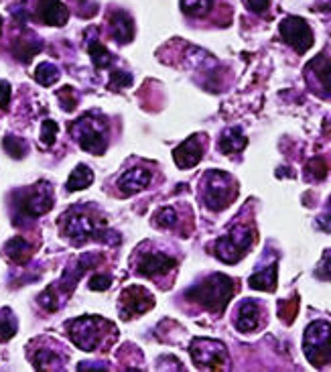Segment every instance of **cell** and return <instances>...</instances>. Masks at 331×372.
<instances>
[{
  "label": "cell",
  "mask_w": 331,
  "mask_h": 372,
  "mask_svg": "<svg viewBox=\"0 0 331 372\" xmlns=\"http://www.w3.org/2000/svg\"><path fill=\"white\" fill-rule=\"evenodd\" d=\"M236 291V283L222 275V273H215L210 275L206 281L193 285L190 291L185 293V297L191 302L199 303L203 309L213 311V313H222L226 309V305L230 303L232 295Z\"/></svg>",
  "instance_id": "6da1fadb"
},
{
  "label": "cell",
  "mask_w": 331,
  "mask_h": 372,
  "mask_svg": "<svg viewBox=\"0 0 331 372\" xmlns=\"http://www.w3.org/2000/svg\"><path fill=\"white\" fill-rule=\"evenodd\" d=\"M238 186L234 177L224 171H210L203 186V204L212 211L226 209L236 198Z\"/></svg>",
  "instance_id": "7a4b0ae2"
},
{
  "label": "cell",
  "mask_w": 331,
  "mask_h": 372,
  "mask_svg": "<svg viewBox=\"0 0 331 372\" xmlns=\"http://www.w3.org/2000/svg\"><path fill=\"white\" fill-rule=\"evenodd\" d=\"M303 350L307 360L321 369L331 362V326L328 322H313L305 329Z\"/></svg>",
  "instance_id": "3957f363"
},
{
  "label": "cell",
  "mask_w": 331,
  "mask_h": 372,
  "mask_svg": "<svg viewBox=\"0 0 331 372\" xmlns=\"http://www.w3.org/2000/svg\"><path fill=\"white\" fill-rule=\"evenodd\" d=\"M254 240V234L250 230V226H242L238 224L228 234H224L222 238H217L215 242V256L222 262L234 265L242 256L248 253L250 244Z\"/></svg>",
  "instance_id": "277c9868"
},
{
  "label": "cell",
  "mask_w": 331,
  "mask_h": 372,
  "mask_svg": "<svg viewBox=\"0 0 331 372\" xmlns=\"http://www.w3.org/2000/svg\"><path fill=\"white\" fill-rule=\"evenodd\" d=\"M75 139L84 151H90L94 155L104 153L106 149V120L104 118H92V114L82 117L77 122L70 126Z\"/></svg>",
  "instance_id": "5b68a950"
},
{
  "label": "cell",
  "mask_w": 331,
  "mask_h": 372,
  "mask_svg": "<svg viewBox=\"0 0 331 372\" xmlns=\"http://www.w3.org/2000/svg\"><path fill=\"white\" fill-rule=\"evenodd\" d=\"M190 354L197 369H226L228 362V350L222 342L210 338H195L191 342Z\"/></svg>",
  "instance_id": "8992f818"
},
{
  "label": "cell",
  "mask_w": 331,
  "mask_h": 372,
  "mask_svg": "<svg viewBox=\"0 0 331 372\" xmlns=\"http://www.w3.org/2000/svg\"><path fill=\"white\" fill-rule=\"evenodd\" d=\"M108 322L100 320V318H79L71 324L70 329V338L79 346L82 350H92L98 348L102 336H104V329L102 327L106 326Z\"/></svg>",
  "instance_id": "52a82bcc"
},
{
  "label": "cell",
  "mask_w": 331,
  "mask_h": 372,
  "mask_svg": "<svg viewBox=\"0 0 331 372\" xmlns=\"http://www.w3.org/2000/svg\"><path fill=\"white\" fill-rule=\"evenodd\" d=\"M281 37L297 53H305L313 47V31L301 17H286L281 23Z\"/></svg>",
  "instance_id": "ba28073f"
},
{
  "label": "cell",
  "mask_w": 331,
  "mask_h": 372,
  "mask_svg": "<svg viewBox=\"0 0 331 372\" xmlns=\"http://www.w3.org/2000/svg\"><path fill=\"white\" fill-rule=\"evenodd\" d=\"M122 313H124V320H130L132 315H141L144 311H148L153 305H155V299L153 295L144 289V287H128L124 293H122Z\"/></svg>",
  "instance_id": "9c48e42d"
},
{
  "label": "cell",
  "mask_w": 331,
  "mask_h": 372,
  "mask_svg": "<svg viewBox=\"0 0 331 372\" xmlns=\"http://www.w3.org/2000/svg\"><path fill=\"white\" fill-rule=\"evenodd\" d=\"M307 80L317 94L331 98V59L325 55H317L307 66Z\"/></svg>",
  "instance_id": "30bf717a"
},
{
  "label": "cell",
  "mask_w": 331,
  "mask_h": 372,
  "mask_svg": "<svg viewBox=\"0 0 331 372\" xmlns=\"http://www.w3.org/2000/svg\"><path fill=\"white\" fill-rule=\"evenodd\" d=\"M203 144L206 137L203 135H191L185 142H181L175 151H173V159L181 169H191L201 161L203 157Z\"/></svg>",
  "instance_id": "8fae6325"
},
{
  "label": "cell",
  "mask_w": 331,
  "mask_h": 372,
  "mask_svg": "<svg viewBox=\"0 0 331 372\" xmlns=\"http://www.w3.org/2000/svg\"><path fill=\"white\" fill-rule=\"evenodd\" d=\"M53 206V195H51V187L49 186H39L33 189H26V200L21 202V208L26 216L35 218L49 211Z\"/></svg>",
  "instance_id": "7c38bea8"
},
{
  "label": "cell",
  "mask_w": 331,
  "mask_h": 372,
  "mask_svg": "<svg viewBox=\"0 0 331 372\" xmlns=\"http://www.w3.org/2000/svg\"><path fill=\"white\" fill-rule=\"evenodd\" d=\"M175 267H177V260L173 256L153 253V255L142 256L137 271H139V275H144V277H159V275H167Z\"/></svg>",
  "instance_id": "4fadbf2b"
},
{
  "label": "cell",
  "mask_w": 331,
  "mask_h": 372,
  "mask_svg": "<svg viewBox=\"0 0 331 372\" xmlns=\"http://www.w3.org/2000/svg\"><path fill=\"white\" fill-rule=\"evenodd\" d=\"M153 175L142 169V167H134V169H128L126 173H122L118 177V187L124 195H132V193H139L142 189H146L151 184Z\"/></svg>",
  "instance_id": "5bb4252c"
},
{
  "label": "cell",
  "mask_w": 331,
  "mask_h": 372,
  "mask_svg": "<svg viewBox=\"0 0 331 372\" xmlns=\"http://www.w3.org/2000/svg\"><path fill=\"white\" fill-rule=\"evenodd\" d=\"M37 15L43 23L47 24H66L68 21V8L59 2V0H37Z\"/></svg>",
  "instance_id": "9a60e30c"
},
{
  "label": "cell",
  "mask_w": 331,
  "mask_h": 372,
  "mask_svg": "<svg viewBox=\"0 0 331 372\" xmlns=\"http://www.w3.org/2000/svg\"><path fill=\"white\" fill-rule=\"evenodd\" d=\"M261 324V305L254 299L242 302L236 315V327L240 332H252Z\"/></svg>",
  "instance_id": "2e32d148"
},
{
  "label": "cell",
  "mask_w": 331,
  "mask_h": 372,
  "mask_svg": "<svg viewBox=\"0 0 331 372\" xmlns=\"http://www.w3.org/2000/svg\"><path fill=\"white\" fill-rule=\"evenodd\" d=\"M66 232L70 234L75 242H79V240H86V238L94 236L95 226L92 218H88V214H75V216H70V224H68Z\"/></svg>",
  "instance_id": "e0dca14e"
},
{
  "label": "cell",
  "mask_w": 331,
  "mask_h": 372,
  "mask_svg": "<svg viewBox=\"0 0 331 372\" xmlns=\"http://www.w3.org/2000/svg\"><path fill=\"white\" fill-rule=\"evenodd\" d=\"M110 24H112V33H114V39L118 43H128L132 37H134V23L132 19L122 13V10H116L112 17H110Z\"/></svg>",
  "instance_id": "ac0fdd59"
},
{
  "label": "cell",
  "mask_w": 331,
  "mask_h": 372,
  "mask_svg": "<svg viewBox=\"0 0 331 372\" xmlns=\"http://www.w3.org/2000/svg\"><path fill=\"white\" fill-rule=\"evenodd\" d=\"M277 273H279V265L272 262L268 265L266 269H262L259 273H254L250 279H248V285L256 291H275L277 289Z\"/></svg>",
  "instance_id": "d6986e66"
},
{
  "label": "cell",
  "mask_w": 331,
  "mask_h": 372,
  "mask_svg": "<svg viewBox=\"0 0 331 372\" xmlns=\"http://www.w3.org/2000/svg\"><path fill=\"white\" fill-rule=\"evenodd\" d=\"M246 137L242 135V131L240 128H228V131H224V135L220 137V151L224 153V155H232V153H240L244 147H246Z\"/></svg>",
  "instance_id": "ffe728a7"
},
{
  "label": "cell",
  "mask_w": 331,
  "mask_h": 372,
  "mask_svg": "<svg viewBox=\"0 0 331 372\" xmlns=\"http://www.w3.org/2000/svg\"><path fill=\"white\" fill-rule=\"evenodd\" d=\"M92 179H94V173H92V169H90V167H86V165H77V167L73 169V173L70 175L68 189H70V191H79V189H86V187L92 184Z\"/></svg>",
  "instance_id": "44dd1931"
},
{
  "label": "cell",
  "mask_w": 331,
  "mask_h": 372,
  "mask_svg": "<svg viewBox=\"0 0 331 372\" xmlns=\"http://www.w3.org/2000/svg\"><path fill=\"white\" fill-rule=\"evenodd\" d=\"M4 253H6V256H8L10 260L23 262V260H26L29 255H31V246H29V242L23 240V238H13V240L6 242Z\"/></svg>",
  "instance_id": "7402d4cb"
},
{
  "label": "cell",
  "mask_w": 331,
  "mask_h": 372,
  "mask_svg": "<svg viewBox=\"0 0 331 372\" xmlns=\"http://www.w3.org/2000/svg\"><path fill=\"white\" fill-rule=\"evenodd\" d=\"M213 0H181V8L190 17H203L212 8Z\"/></svg>",
  "instance_id": "603a6c76"
},
{
  "label": "cell",
  "mask_w": 331,
  "mask_h": 372,
  "mask_svg": "<svg viewBox=\"0 0 331 372\" xmlns=\"http://www.w3.org/2000/svg\"><path fill=\"white\" fill-rule=\"evenodd\" d=\"M90 57H92V61H94V66L98 70L108 68L110 61H112V55L108 53V49L102 45V43H98V41H94V43L90 45Z\"/></svg>",
  "instance_id": "cb8c5ba5"
},
{
  "label": "cell",
  "mask_w": 331,
  "mask_h": 372,
  "mask_svg": "<svg viewBox=\"0 0 331 372\" xmlns=\"http://www.w3.org/2000/svg\"><path fill=\"white\" fill-rule=\"evenodd\" d=\"M59 77V71H57V68L55 66H51V64H41L37 70H35V80L41 84V86H51L55 80Z\"/></svg>",
  "instance_id": "d4e9b609"
},
{
  "label": "cell",
  "mask_w": 331,
  "mask_h": 372,
  "mask_svg": "<svg viewBox=\"0 0 331 372\" xmlns=\"http://www.w3.org/2000/svg\"><path fill=\"white\" fill-rule=\"evenodd\" d=\"M17 332V320L10 315V311H4L0 315V342H6L15 336Z\"/></svg>",
  "instance_id": "484cf974"
},
{
  "label": "cell",
  "mask_w": 331,
  "mask_h": 372,
  "mask_svg": "<svg viewBox=\"0 0 331 372\" xmlns=\"http://www.w3.org/2000/svg\"><path fill=\"white\" fill-rule=\"evenodd\" d=\"M155 222H157V226H161V228H173V226L177 224V214H175V209L173 208H163L161 211H157Z\"/></svg>",
  "instance_id": "4316f807"
},
{
  "label": "cell",
  "mask_w": 331,
  "mask_h": 372,
  "mask_svg": "<svg viewBox=\"0 0 331 372\" xmlns=\"http://www.w3.org/2000/svg\"><path fill=\"white\" fill-rule=\"evenodd\" d=\"M4 149H6L15 159H19V157H23L24 142L19 139V137H6V139H4Z\"/></svg>",
  "instance_id": "83f0119b"
},
{
  "label": "cell",
  "mask_w": 331,
  "mask_h": 372,
  "mask_svg": "<svg viewBox=\"0 0 331 372\" xmlns=\"http://www.w3.org/2000/svg\"><path fill=\"white\" fill-rule=\"evenodd\" d=\"M297 307H299V299L293 297L288 302L281 303V318H283L286 324H291L295 320V313H297Z\"/></svg>",
  "instance_id": "f1b7e54d"
},
{
  "label": "cell",
  "mask_w": 331,
  "mask_h": 372,
  "mask_svg": "<svg viewBox=\"0 0 331 372\" xmlns=\"http://www.w3.org/2000/svg\"><path fill=\"white\" fill-rule=\"evenodd\" d=\"M55 137H57V124L53 120H45L43 122V131H41V140L45 144H53Z\"/></svg>",
  "instance_id": "f546056e"
},
{
  "label": "cell",
  "mask_w": 331,
  "mask_h": 372,
  "mask_svg": "<svg viewBox=\"0 0 331 372\" xmlns=\"http://www.w3.org/2000/svg\"><path fill=\"white\" fill-rule=\"evenodd\" d=\"M110 285H112V277H110V275H104V273L94 275L92 281H90V289H92V291H104V289H108Z\"/></svg>",
  "instance_id": "4dcf8cb0"
},
{
  "label": "cell",
  "mask_w": 331,
  "mask_h": 372,
  "mask_svg": "<svg viewBox=\"0 0 331 372\" xmlns=\"http://www.w3.org/2000/svg\"><path fill=\"white\" fill-rule=\"evenodd\" d=\"M116 84H122V88H128V86L132 84V77H130L128 73H124V71H114L110 86H116Z\"/></svg>",
  "instance_id": "1f68e13d"
},
{
  "label": "cell",
  "mask_w": 331,
  "mask_h": 372,
  "mask_svg": "<svg viewBox=\"0 0 331 372\" xmlns=\"http://www.w3.org/2000/svg\"><path fill=\"white\" fill-rule=\"evenodd\" d=\"M246 2V6L252 10V13H256V15H262L266 8H268V4H270V0H244Z\"/></svg>",
  "instance_id": "d6a6232c"
},
{
  "label": "cell",
  "mask_w": 331,
  "mask_h": 372,
  "mask_svg": "<svg viewBox=\"0 0 331 372\" xmlns=\"http://www.w3.org/2000/svg\"><path fill=\"white\" fill-rule=\"evenodd\" d=\"M8 98H10V86L8 84H0V108L8 106Z\"/></svg>",
  "instance_id": "836d02e7"
},
{
  "label": "cell",
  "mask_w": 331,
  "mask_h": 372,
  "mask_svg": "<svg viewBox=\"0 0 331 372\" xmlns=\"http://www.w3.org/2000/svg\"><path fill=\"white\" fill-rule=\"evenodd\" d=\"M323 271L328 273V277H331V255L328 256V260H325V265H323Z\"/></svg>",
  "instance_id": "e575fe53"
},
{
  "label": "cell",
  "mask_w": 331,
  "mask_h": 372,
  "mask_svg": "<svg viewBox=\"0 0 331 372\" xmlns=\"http://www.w3.org/2000/svg\"><path fill=\"white\" fill-rule=\"evenodd\" d=\"M323 8H331V0H317Z\"/></svg>",
  "instance_id": "d590c367"
},
{
  "label": "cell",
  "mask_w": 331,
  "mask_h": 372,
  "mask_svg": "<svg viewBox=\"0 0 331 372\" xmlns=\"http://www.w3.org/2000/svg\"><path fill=\"white\" fill-rule=\"evenodd\" d=\"M0 29H2V21H0Z\"/></svg>",
  "instance_id": "8d00e7d4"
}]
</instances>
